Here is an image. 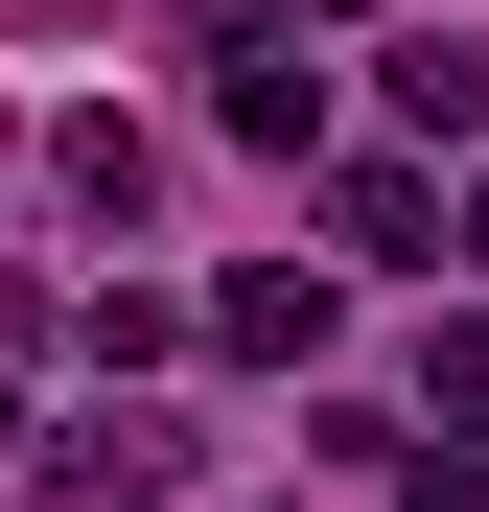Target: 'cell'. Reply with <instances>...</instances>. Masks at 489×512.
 I'll return each instance as SVG.
<instances>
[{"label": "cell", "instance_id": "1", "mask_svg": "<svg viewBox=\"0 0 489 512\" xmlns=\"http://www.w3.org/2000/svg\"><path fill=\"white\" fill-rule=\"evenodd\" d=\"M326 233H350V256H420L443 210H420V163H350V187H326Z\"/></svg>", "mask_w": 489, "mask_h": 512}, {"label": "cell", "instance_id": "2", "mask_svg": "<svg viewBox=\"0 0 489 512\" xmlns=\"http://www.w3.org/2000/svg\"><path fill=\"white\" fill-rule=\"evenodd\" d=\"M210 350H326V256H303V280H233V303H210Z\"/></svg>", "mask_w": 489, "mask_h": 512}, {"label": "cell", "instance_id": "3", "mask_svg": "<svg viewBox=\"0 0 489 512\" xmlns=\"http://www.w3.org/2000/svg\"><path fill=\"white\" fill-rule=\"evenodd\" d=\"M233 140H326V70L303 47H233Z\"/></svg>", "mask_w": 489, "mask_h": 512}, {"label": "cell", "instance_id": "4", "mask_svg": "<svg viewBox=\"0 0 489 512\" xmlns=\"http://www.w3.org/2000/svg\"><path fill=\"white\" fill-rule=\"evenodd\" d=\"M420 396H443V419H489V326H443V350H420Z\"/></svg>", "mask_w": 489, "mask_h": 512}, {"label": "cell", "instance_id": "5", "mask_svg": "<svg viewBox=\"0 0 489 512\" xmlns=\"http://www.w3.org/2000/svg\"><path fill=\"white\" fill-rule=\"evenodd\" d=\"M466 256H489V187H466Z\"/></svg>", "mask_w": 489, "mask_h": 512}]
</instances>
